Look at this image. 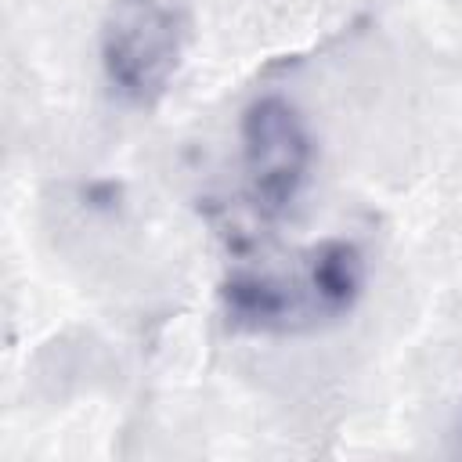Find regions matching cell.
I'll use <instances>...</instances> for the list:
<instances>
[{
	"instance_id": "obj_1",
	"label": "cell",
	"mask_w": 462,
	"mask_h": 462,
	"mask_svg": "<svg viewBox=\"0 0 462 462\" xmlns=\"http://www.w3.org/2000/svg\"><path fill=\"white\" fill-rule=\"evenodd\" d=\"M180 65V18L159 0H116L101 29V69L116 94L152 105Z\"/></svg>"
},
{
	"instance_id": "obj_2",
	"label": "cell",
	"mask_w": 462,
	"mask_h": 462,
	"mask_svg": "<svg viewBox=\"0 0 462 462\" xmlns=\"http://www.w3.org/2000/svg\"><path fill=\"white\" fill-rule=\"evenodd\" d=\"M310 159L307 123L285 97L267 94L242 112V166L260 213L282 217L296 206L310 177Z\"/></svg>"
},
{
	"instance_id": "obj_3",
	"label": "cell",
	"mask_w": 462,
	"mask_h": 462,
	"mask_svg": "<svg viewBox=\"0 0 462 462\" xmlns=\"http://www.w3.org/2000/svg\"><path fill=\"white\" fill-rule=\"evenodd\" d=\"M220 303L231 325L253 328V332H278L292 328L300 318L314 314V300L307 292V282H282L274 274L256 271H235L220 285Z\"/></svg>"
},
{
	"instance_id": "obj_4",
	"label": "cell",
	"mask_w": 462,
	"mask_h": 462,
	"mask_svg": "<svg viewBox=\"0 0 462 462\" xmlns=\"http://www.w3.org/2000/svg\"><path fill=\"white\" fill-rule=\"evenodd\" d=\"M303 282L314 300V310L325 318L346 314L365 289V260L361 249L346 238H325L307 253Z\"/></svg>"
}]
</instances>
